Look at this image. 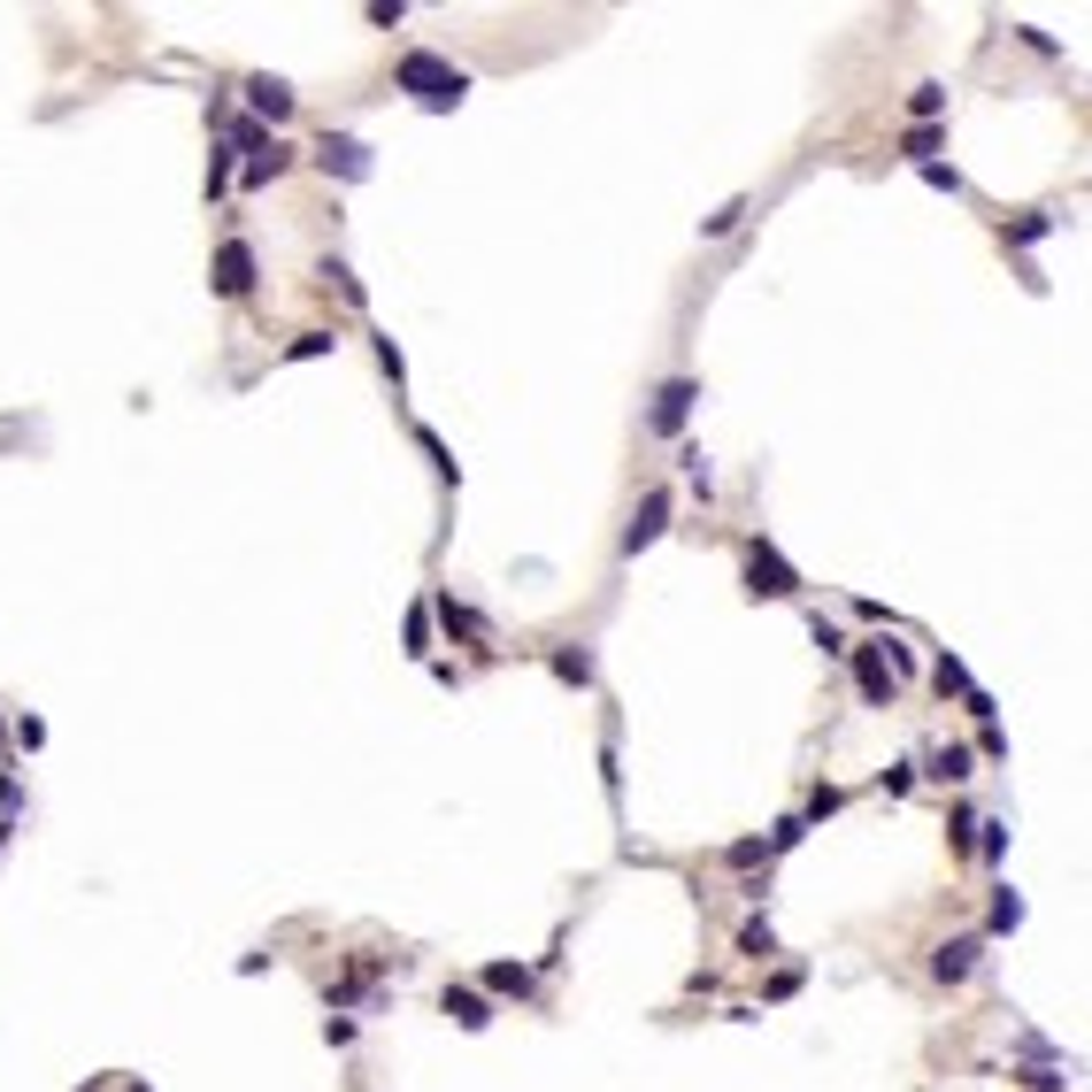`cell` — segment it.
Returning a JSON list of instances; mask_svg holds the SVG:
<instances>
[{"label": "cell", "instance_id": "9", "mask_svg": "<svg viewBox=\"0 0 1092 1092\" xmlns=\"http://www.w3.org/2000/svg\"><path fill=\"white\" fill-rule=\"evenodd\" d=\"M447 1016H454L462 1031H485V1024H492V1007H485V992H470V985H447Z\"/></svg>", "mask_w": 1092, "mask_h": 1092}, {"label": "cell", "instance_id": "11", "mask_svg": "<svg viewBox=\"0 0 1092 1092\" xmlns=\"http://www.w3.org/2000/svg\"><path fill=\"white\" fill-rule=\"evenodd\" d=\"M439 624H447V631H454V639H485V616H477V608H462V601H454V593H447V601H439Z\"/></svg>", "mask_w": 1092, "mask_h": 1092}, {"label": "cell", "instance_id": "2", "mask_svg": "<svg viewBox=\"0 0 1092 1092\" xmlns=\"http://www.w3.org/2000/svg\"><path fill=\"white\" fill-rule=\"evenodd\" d=\"M746 577H754V593H770V601H793V593H800L793 562H785L770 539H754V547H746Z\"/></svg>", "mask_w": 1092, "mask_h": 1092}, {"label": "cell", "instance_id": "16", "mask_svg": "<svg viewBox=\"0 0 1092 1092\" xmlns=\"http://www.w3.org/2000/svg\"><path fill=\"white\" fill-rule=\"evenodd\" d=\"M485 985H492V992H531V969H524V962H492Z\"/></svg>", "mask_w": 1092, "mask_h": 1092}, {"label": "cell", "instance_id": "12", "mask_svg": "<svg viewBox=\"0 0 1092 1092\" xmlns=\"http://www.w3.org/2000/svg\"><path fill=\"white\" fill-rule=\"evenodd\" d=\"M932 778H939V785H962V778H969V746H939V754H932Z\"/></svg>", "mask_w": 1092, "mask_h": 1092}, {"label": "cell", "instance_id": "6", "mask_svg": "<svg viewBox=\"0 0 1092 1092\" xmlns=\"http://www.w3.org/2000/svg\"><path fill=\"white\" fill-rule=\"evenodd\" d=\"M316 162H323V170H339V178H370V146H362V139H323Z\"/></svg>", "mask_w": 1092, "mask_h": 1092}, {"label": "cell", "instance_id": "15", "mask_svg": "<svg viewBox=\"0 0 1092 1092\" xmlns=\"http://www.w3.org/2000/svg\"><path fill=\"white\" fill-rule=\"evenodd\" d=\"M738 954H746V962H770V954H778V932H770V923H746V932H738Z\"/></svg>", "mask_w": 1092, "mask_h": 1092}, {"label": "cell", "instance_id": "19", "mask_svg": "<svg viewBox=\"0 0 1092 1092\" xmlns=\"http://www.w3.org/2000/svg\"><path fill=\"white\" fill-rule=\"evenodd\" d=\"M408 654H432V608L408 616Z\"/></svg>", "mask_w": 1092, "mask_h": 1092}, {"label": "cell", "instance_id": "1", "mask_svg": "<svg viewBox=\"0 0 1092 1092\" xmlns=\"http://www.w3.org/2000/svg\"><path fill=\"white\" fill-rule=\"evenodd\" d=\"M400 93H415L424 108H454L462 93H470V69H454V62H439V54H400Z\"/></svg>", "mask_w": 1092, "mask_h": 1092}, {"label": "cell", "instance_id": "3", "mask_svg": "<svg viewBox=\"0 0 1092 1092\" xmlns=\"http://www.w3.org/2000/svg\"><path fill=\"white\" fill-rule=\"evenodd\" d=\"M216 293H223V300H246V293H255V255H246V239H223V255H216Z\"/></svg>", "mask_w": 1092, "mask_h": 1092}, {"label": "cell", "instance_id": "4", "mask_svg": "<svg viewBox=\"0 0 1092 1092\" xmlns=\"http://www.w3.org/2000/svg\"><path fill=\"white\" fill-rule=\"evenodd\" d=\"M855 678H862V701H870V708H885V701H892V669H885L877 639H870V646H855Z\"/></svg>", "mask_w": 1092, "mask_h": 1092}, {"label": "cell", "instance_id": "20", "mask_svg": "<svg viewBox=\"0 0 1092 1092\" xmlns=\"http://www.w3.org/2000/svg\"><path fill=\"white\" fill-rule=\"evenodd\" d=\"M908 108H915V124H932V116L947 108V93H939V86H915V101H908Z\"/></svg>", "mask_w": 1092, "mask_h": 1092}, {"label": "cell", "instance_id": "22", "mask_svg": "<svg viewBox=\"0 0 1092 1092\" xmlns=\"http://www.w3.org/2000/svg\"><path fill=\"white\" fill-rule=\"evenodd\" d=\"M900 146H908V154H915V162H932V146H939V131H932V124H915V131H908V139H900Z\"/></svg>", "mask_w": 1092, "mask_h": 1092}, {"label": "cell", "instance_id": "13", "mask_svg": "<svg viewBox=\"0 0 1092 1092\" xmlns=\"http://www.w3.org/2000/svg\"><path fill=\"white\" fill-rule=\"evenodd\" d=\"M554 678H562V685H593V654L562 646V654H554Z\"/></svg>", "mask_w": 1092, "mask_h": 1092}, {"label": "cell", "instance_id": "7", "mask_svg": "<svg viewBox=\"0 0 1092 1092\" xmlns=\"http://www.w3.org/2000/svg\"><path fill=\"white\" fill-rule=\"evenodd\" d=\"M693 400H701V385H661V400H654V432H678L685 424V415H693Z\"/></svg>", "mask_w": 1092, "mask_h": 1092}, {"label": "cell", "instance_id": "17", "mask_svg": "<svg viewBox=\"0 0 1092 1092\" xmlns=\"http://www.w3.org/2000/svg\"><path fill=\"white\" fill-rule=\"evenodd\" d=\"M331 347H339V339H331V331H300V339L285 347L293 362H316V355H331Z\"/></svg>", "mask_w": 1092, "mask_h": 1092}, {"label": "cell", "instance_id": "21", "mask_svg": "<svg viewBox=\"0 0 1092 1092\" xmlns=\"http://www.w3.org/2000/svg\"><path fill=\"white\" fill-rule=\"evenodd\" d=\"M932 678H939V693H969V669H962V661H954V654H947V661H939V669H932Z\"/></svg>", "mask_w": 1092, "mask_h": 1092}, {"label": "cell", "instance_id": "23", "mask_svg": "<svg viewBox=\"0 0 1092 1092\" xmlns=\"http://www.w3.org/2000/svg\"><path fill=\"white\" fill-rule=\"evenodd\" d=\"M738 216H746V208H738V201H731V208H716V216H708V223H701V231H708V239H723V231H731V223H738Z\"/></svg>", "mask_w": 1092, "mask_h": 1092}, {"label": "cell", "instance_id": "10", "mask_svg": "<svg viewBox=\"0 0 1092 1092\" xmlns=\"http://www.w3.org/2000/svg\"><path fill=\"white\" fill-rule=\"evenodd\" d=\"M977 954H985V939H954V947H939V962H932V969L954 985V977H969V969H977Z\"/></svg>", "mask_w": 1092, "mask_h": 1092}, {"label": "cell", "instance_id": "14", "mask_svg": "<svg viewBox=\"0 0 1092 1092\" xmlns=\"http://www.w3.org/2000/svg\"><path fill=\"white\" fill-rule=\"evenodd\" d=\"M285 162H293V146H285V139H270L262 154H246V178H278Z\"/></svg>", "mask_w": 1092, "mask_h": 1092}, {"label": "cell", "instance_id": "18", "mask_svg": "<svg viewBox=\"0 0 1092 1092\" xmlns=\"http://www.w3.org/2000/svg\"><path fill=\"white\" fill-rule=\"evenodd\" d=\"M1016 923H1024V900L1000 892V900H992V932H1016Z\"/></svg>", "mask_w": 1092, "mask_h": 1092}, {"label": "cell", "instance_id": "8", "mask_svg": "<svg viewBox=\"0 0 1092 1092\" xmlns=\"http://www.w3.org/2000/svg\"><path fill=\"white\" fill-rule=\"evenodd\" d=\"M246 101H255V116H270V124L293 116V86H285V77H255V86H246Z\"/></svg>", "mask_w": 1092, "mask_h": 1092}, {"label": "cell", "instance_id": "24", "mask_svg": "<svg viewBox=\"0 0 1092 1092\" xmlns=\"http://www.w3.org/2000/svg\"><path fill=\"white\" fill-rule=\"evenodd\" d=\"M131 1092H146V1084H131Z\"/></svg>", "mask_w": 1092, "mask_h": 1092}, {"label": "cell", "instance_id": "5", "mask_svg": "<svg viewBox=\"0 0 1092 1092\" xmlns=\"http://www.w3.org/2000/svg\"><path fill=\"white\" fill-rule=\"evenodd\" d=\"M661 531H669V492H646V500H639V516H631V531H624V547L639 554V547H654Z\"/></svg>", "mask_w": 1092, "mask_h": 1092}]
</instances>
